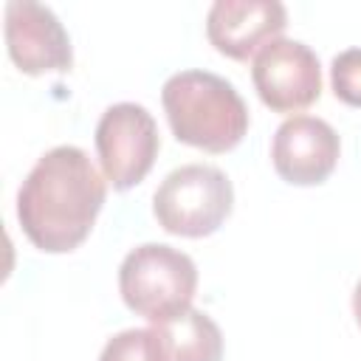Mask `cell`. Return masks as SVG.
Wrapping results in <instances>:
<instances>
[{
    "instance_id": "cell-1",
    "label": "cell",
    "mask_w": 361,
    "mask_h": 361,
    "mask_svg": "<svg viewBox=\"0 0 361 361\" xmlns=\"http://www.w3.org/2000/svg\"><path fill=\"white\" fill-rule=\"evenodd\" d=\"M107 197V183L73 144H59L37 158L17 189V220L23 234L45 254L79 248Z\"/></svg>"
},
{
    "instance_id": "cell-2",
    "label": "cell",
    "mask_w": 361,
    "mask_h": 361,
    "mask_svg": "<svg viewBox=\"0 0 361 361\" xmlns=\"http://www.w3.org/2000/svg\"><path fill=\"white\" fill-rule=\"evenodd\" d=\"M172 135L203 152H228L248 133V107L237 87L212 71H178L161 87Z\"/></svg>"
},
{
    "instance_id": "cell-3",
    "label": "cell",
    "mask_w": 361,
    "mask_h": 361,
    "mask_svg": "<svg viewBox=\"0 0 361 361\" xmlns=\"http://www.w3.org/2000/svg\"><path fill=\"white\" fill-rule=\"evenodd\" d=\"M195 290L197 265L180 248L144 243L118 265V293L124 305L155 327L183 316L192 307Z\"/></svg>"
},
{
    "instance_id": "cell-4",
    "label": "cell",
    "mask_w": 361,
    "mask_h": 361,
    "mask_svg": "<svg viewBox=\"0 0 361 361\" xmlns=\"http://www.w3.org/2000/svg\"><path fill=\"white\" fill-rule=\"evenodd\" d=\"M234 209V186L212 164H183L172 169L152 195L158 226L178 237L214 234Z\"/></svg>"
},
{
    "instance_id": "cell-5",
    "label": "cell",
    "mask_w": 361,
    "mask_h": 361,
    "mask_svg": "<svg viewBox=\"0 0 361 361\" xmlns=\"http://www.w3.org/2000/svg\"><path fill=\"white\" fill-rule=\"evenodd\" d=\"M161 149V135L152 113L135 102L110 104L96 124V155L104 180L116 192L141 183Z\"/></svg>"
},
{
    "instance_id": "cell-6",
    "label": "cell",
    "mask_w": 361,
    "mask_h": 361,
    "mask_svg": "<svg viewBox=\"0 0 361 361\" xmlns=\"http://www.w3.org/2000/svg\"><path fill=\"white\" fill-rule=\"evenodd\" d=\"M251 82L274 113H299L322 96V65L310 45L276 37L254 54Z\"/></svg>"
},
{
    "instance_id": "cell-7",
    "label": "cell",
    "mask_w": 361,
    "mask_h": 361,
    "mask_svg": "<svg viewBox=\"0 0 361 361\" xmlns=\"http://www.w3.org/2000/svg\"><path fill=\"white\" fill-rule=\"evenodd\" d=\"M3 23L8 56L23 73L42 76L71 71V37L48 6L37 0H8Z\"/></svg>"
},
{
    "instance_id": "cell-8",
    "label": "cell",
    "mask_w": 361,
    "mask_h": 361,
    "mask_svg": "<svg viewBox=\"0 0 361 361\" xmlns=\"http://www.w3.org/2000/svg\"><path fill=\"white\" fill-rule=\"evenodd\" d=\"M338 133L316 116L285 118L271 144V161L276 175L290 186H319L338 164Z\"/></svg>"
},
{
    "instance_id": "cell-9",
    "label": "cell",
    "mask_w": 361,
    "mask_h": 361,
    "mask_svg": "<svg viewBox=\"0 0 361 361\" xmlns=\"http://www.w3.org/2000/svg\"><path fill=\"white\" fill-rule=\"evenodd\" d=\"M288 25L279 0H214L206 14L209 42L228 59H248Z\"/></svg>"
},
{
    "instance_id": "cell-10",
    "label": "cell",
    "mask_w": 361,
    "mask_h": 361,
    "mask_svg": "<svg viewBox=\"0 0 361 361\" xmlns=\"http://www.w3.org/2000/svg\"><path fill=\"white\" fill-rule=\"evenodd\" d=\"M161 333L172 361H223V333L203 310L189 307L183 316L161 324Z\"/></svg>"
},
{
    "instance_id": "cell-11",
    "label": "cell",
    "mask_w": 361,
    "mask_h": 361,
    "mask_svg": "<svg viewBox=\"0 0 361 361\" xmlns=\"http://www.w3.org/2000/svg\"><path fill=\"white\" fill-rule=\"evenodd\" d=\"M99 361H172L161 327H130L107 338Z\"/></svg>"
},
{
    "instance_id": "cell-12",
    "label": "cell",
    "mask_w": 361,
    "mask_h": 361,
    "mask_svg": "<svg viewBox=\"0 0 361 361\" xmlns=\"http://www.w3.org/2000/svg\"><path fill=\"white\" fill-rule=\"evenodd\" d=\"M330 85L338 102L361 107V48H347L333 56Z\"/></svg>"
},
{
    "instance_id": "cell-13",
    "label": "cell",
    "mask_w": 361,
    "mask_h": 361,
    "mask_svg": "<svg viewBox=\"0 0 361 361\" xmlns=\"http://www.w3.org/2000/svg\"><path fill=\"white\" fill-rule=\"evenodd\" d=\"M353 316H355V322L361 327V279L355 282V290H353Z\"/></svg>"
}]
</instances>
